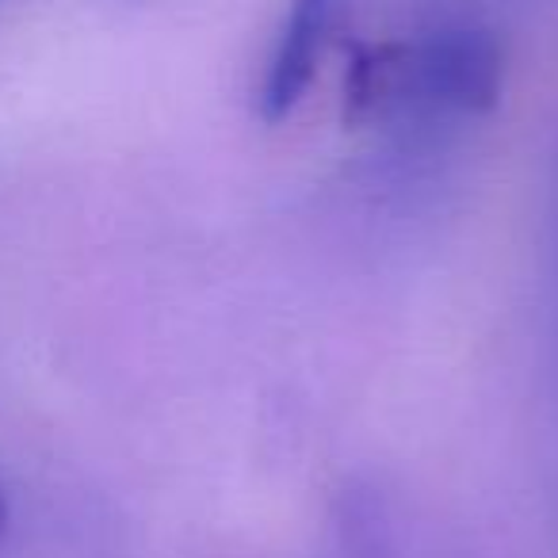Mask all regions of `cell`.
<instances>
[{"mask_svg":"<svg viewBox=\"0 0 558 558\" xmlns=\"http://www.w3.org/2000/svg\"><path fill=\"white\" fill-rule=\"evenodd\" d=\"M505 50L489 27H444L417 47H356L344 77L349 116L390 104L478 116L501 96Z\"/></svg>","mask_w":558,"mask_h":558,"instance_id":"cell-1","label":"cell"},{"mask_svg":"<svg viewBox=\"0 0 558 558\" xmlns=\"http://www.w3.org/2000/svg\"><path fill=\"white\" fill-rule=\"evenodd\" d=\"M349 4L352 0H291V12L279 27L260 93H256V108H260L264 123H279L299 108L314 73H318V58L329 43V32Z\"/></svg>","mask_w":558,"mask_h":558,"instance_id":"cell-2","label":"cell"},{"mask_svg":"<svg viewBox=\"0 0 558 558\" xmlns=\"http://www.w3.org/2000/svg\"><path fill=\"white\" fill-rule=\"evenodd\" d=\"M9 494H4V482H0V539H4V532H9Z\"/></svg>","mask_w":558,"mask_h":558,"instance_id":"cell-3","label":"cell"}]
</instances>
